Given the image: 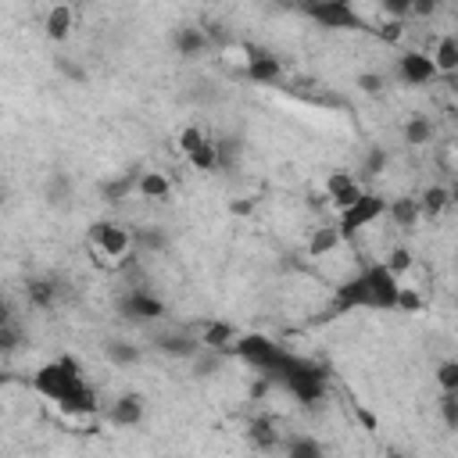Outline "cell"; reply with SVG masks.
Masks as SVG:
<instances>
[{
  "instance_id": "27",
  "label": "cell",
  "mask_w": 458,
  "mask_h": 458,
  "mask_svg": "<svg viewBox=\"0 0 458 458\" xmlns=\"http://www.w3.org/2000/svg\"><path fill=\"white\" fill-rule=\"evenodd\" d=\"M386 215L401 225V229H411L422 215H419V204H415V197H397V200H386Z\"/></svg>"
},
{
  "instance_id": "17",
  "label": "cell",
  "mask_w": 458,
  "mask_h": 458,
  "mask_svg": "<svg viewBox=\"0 0 458 458\" xmlns=\"http://www.w3.org/2000/svg\"><path fill=\"white\" fill-rule=\"evenodd\" d=\"M247 440H250V447H258V451H276V447L283 444V429H276L272 419L258 415V419L247 422Z\"/></svg>"
},
{
  "instance_id": "35",
  "label": "cell",
  "mask_w": 458,
  "mask_h": 458,
  "mask_svg": "<svg viewBox=\"0 0 458 458\" xmlns=\"http://www.w3.org/2000/svg\"><path fill=\"white\" fill-rule=\"evenodd\" d=\"M440 419H444V426L447 429H458V390L454 394H440Z\"/></svg>"
},
{
  "instance_id": "8",
  "label": "cell",
  "mask_w": 458,
  "mask_h": 458,
  "mask_svg": "<svg viewBox=\"0 0 458 458\" xmlns=\"http://www.w3.org/2000/svg\"><path fill=\"white\" fill-rule=\"evenodd\" d=\"M301 11H304L315 25H322V29H347V32L365 29V18H361L358 7L347 4V0H315V4H304Z\"/></svg>"
},
{
  "instance_id": "20",
  "label": "cell",
  "mask_w": 458,
  "mask_h": 458,
  "mask_svg": "<svg viewBox=\"0 0 458 458\" xmlns=\"http://www.w3.org/2000/svg\"><path fill=\"white\" fill-rule=\"evenodd\" d=\"M72 25H75V14H72V7H68V4H57V7H50V11H47V21H43L47 39L64 43V39L72 36Z\"/></svg>"
},
{
  "instance_id": "32",
  "label": "cell",
  "mask_w": 458,
  "mask_h": 458,
  "mask_svg": "<svg viewBox=\"0 0 458 458\" xmlns=\"http://www.w3.org/2000/svg\"><path fill=\"white\" fill-rule=\"evenodd\" d=\"M225 358H229V354H218V351L200 347V351H197L190 361H193V372H197V376H211V372H218V369L225 365Z\"/></svg>"
},
{
  "instance_id": "26",
  "label": "cell",
  "mask_w": 458,
  "mask_h": 458,
  "mask_svg": "<svg viewBox=\"0 0 458 458\" xmlns=\"http://www.w3.org/2000/svg\"><path fill=\"white\" fill-rule=\"evenodd\" d=\"M136 179H140V172H136V168H129V172H122L118 179L104 182V186H100V197H104L107 204H114V200H125L129 193H136Z\"/></svg>"
},
{
  "instance_id": "38",
  "label": "cell",
  "mask_w": 458,
  "mask_h": 458,
  "mask_svg": "<svg viewBox=\"0 0 458 458\" xmlns=\"http://www.w3.org/2000/svg\"><path fill=\"white\" fill-rule=\"evenodd\" d=\"M54 64H57V72H61L64 79H72V82H86V68H82V64H75L72 57H57Z\"/></svg>"
},
{
  "instance_id": "40",
  "label": "cell",
  "mask_w": 458,
  "mask_h": 458,
  "mask_svg": "<svg viewBox=\"0 0 458 458\" xmlns=\"http://www.w3.org/2000/svg\"><path fill=\"white\" fill-rule=\"evenodd\" d=\"M0 204H4V186H0Z\"/></svg>"
},
{
  "instance_id": "2",
  "label": "cell",
  "mask_w": 458,
  "mask_h": 458,
  "mask_svg": "<svg viewBox=\"0 0 458 458\" xmlns=\"http://www.w3.org/2000/svg\"><path fill=\"white\" fill-rule=\"evenodd\" d=\"M32 390L43 394L50 404H57V411H64V415H97L100 411V397H97L93 383L86 379L75 354H57V358L43 361L32 376Z\"/></svg>"
},
{
  "instance_id": "23",
  "label": "cell",
  "mask_w": 458,
  "mask_h": 458,
  "mask_svg": "<svg viewBox=\"0 0 458 458\" xmlns=\"http://www.w3.org/2000/svg\"><path fill=\"white\" fill-rule=\"evenodd\" d=\"M43 197H47L50 208H68L72 204V179H68V172H50V179L43 186Z\"/></svg>"
},
{
  "instance_id": "6",
  "label": "cell",
  "mask_w": 458,
  "mask_h": 458,
  "mask_svg": "<svg viewBox=\"0 0 458 458\" xmlns=\"http://www.w3.org/2000/svg\"><path fill=\"white\" fill-rule=\"evenodd\" d=\"M386 215V197L383 193H372V190H365L354 204H347L344 211H340V218H336V233H340V240H351V236H358L365 225H372V222H379Z\"/></svg>"
},
{
  "instance_id": "12",
  "label": "cell",
  "mask_w": 458,
  "mask_h": 458,
  "mask_svg": "<svg viewBox=\"0 0 458 458\" xmlns=\"http://www.w3.org/2000/svg\"><path fill=\"white\" fill-rule=\"evenodd\" d=\"M150 347L168 358H193L200 351V340L193 329H161V333H150Z\"/></svg>"
},
{
  "instance_id": "34",
  "label": "cell",
  "mask_w": 458,
  "mask_h": 458,
  "mask_svg": "<svg viewBox=\"0 0 458 458\" xmlns=\"http://www.w3.org/2000/svg\"><path fill=\"white\" fill-rule=\"evenodd\" d=\"M437 383H440V394H454L458 390V358H444L437 365Z\"/></svg>"
},
{
  "instance_id": "10",
  "label": "cell",
  "mask_w": 458,
  "mask_h": 458,
  "mask_svg": "<svg viewBox=\"0 0 458 458\" xmlns=\"http://www.w3.org/2000/svg\"><path fill=\"white\" fill-rule=\"evenodd\" d=\"M243 75L258 86H272L283 79V61L268 47H247L243 50Z\"/></svg>"
},
{
  "instance_id": "7",
  "label": "cell",
  "mask_w": 458,
  "mask_h": 458,
  "mask_svg": "<svg viewBox=\"0 0 458 458\" xmlns=\"http://www.w3.org/2000/svg\"><path fill=\"white\" fill-rule=\"evenodd\" d=\"M89 247L100 254V258H111V261H125L132 250V229H125L122 222H111V218H100L89 225Z\"/></svg>"
},
{
  "instance_id": "36",
  "label": "cell",
  "mask_w": 458,
  "mask_h": 458,
  "mask_svg": "<svg viewBox=\"0 0 458 458\" xmlns=\"http://www.w3.org/2000/svg\"><path fill=\"white\" fill-rule=\"evenodd\" d=\"M354 82H358L361 93H372V97H379L386 89V75H379V72H361Z\"/></svg>"
},
{
  "instance_id": "39",
  "label": "cell",
  "mask_w": 458,
  "mask_h": 458,
  "mask_svg": "<svg viewBox=\"0 0 458 458\" xmlns=\"http://www.w3.org/2000/svg\"><path fill=\"white\" fill-rule=\"evenodd\" d=\"M18 315H14V304L7 301V297H0V326H7V322H14Z\"/></svg>"
},
{
  "instance_id": "14",
  "label": "cell",
  "mask_w": 458,
  "mask_h": 458,
  "mask_svg": "<svg viewBox=\"0 0 458 458\" xmlns=\"http://www.w3.org/2000/svg\"><path fill=\"white\" fill-rule=\"evenodd\" d=\"M143 415H147V401H143V394H118L111 404H107V422L111 426H122V429H132V426H140L143 422Z\"/></svg>"
},
{
  "instance_id": "1",
  "label": "cell",
  "mask_w": 458,
  "mask_h": 458,
  "mask_svg": "<svg viewBox=\"0 0 458 458\" xmlns=\"http://www.w3.org/2000/svg\"><path fill=\"white\" fill-rule=\"evenodd\" d=\"M333 315H347V311H415L419 301L408 286H401V279L383 265H361L351 279H344L333 293Z\"/></svg>"
},
{
  "instance_id": "3",
  "label": "cell",
  "mask_w": 458,
  "mask_h": 458,
  "mask_svg": "<svg viewBox=\"0 0 458 458\" xmlns=\"http://www.w3.org/2000/svg\"><path fill=\"white\" fill-rule=\"evenodd\" d=\"M272 383H279L301 408H315V404H322L326 394H329V372H326L318 361H311V358H304V354H293V351H290V358L283 361V369L272 376Z\"/></svg>"
},
{
  "instance_id": "33",
  "label": "cell",
  "mask_w": 458,
  "mask_h": 458,
  "mask_svg": "<svg viewBox=\"0 0 458 458\" xmlns=\"http://www.w3.org/2000/svg\"><path fill=\"white\" fill-rule=\"evenodd\" d=\"M21 344H25V329L18 318L0 326V354H14V351H21Z\"/></svg>"
},
{
  "instance_id": "24",
  "label": "cell",
  "mask_w": 458,
  "mask_h": 458,
  "mask_svg": "<svg viewBox=\"0 0 458 458\" xmlns=\"http://www.w3.org/2000/svg\"><path fill=\"white\" fill-rule=\"evenodd\" d=\"M415 204H419V215L422 218H437L440 211L451 208V190L447 186H429V190H422V197Z\"/></svg>"
},
{
  "instance_id": "5",
  "label": "cell",
  "mask_w": 458,
  "mask_h": 458,
  "mask_svg": "<svg viewBox=\"0 0 458 458\" xmlns=\"http://www.w3.org/2000/svg\"><path fill=\"white\" fill-rule=\"evenodd\" d=\"M114 308H118V315H122L125 322H132V326H154V322H161L165 311H168L165 301H161L150 286H143V283L125 286V290L118 293Z\"/></svg>"
},
{
  "instance_id": "30",
  "label": "cell",
  "mask_w": 458,
  "mask_h": 458,
  "mask_svg": "<svg viewBox=\"0 0 458 458\" xmlns=\"http://www.w3.org/2000/svg\"><path fill=\"white\" fill-rule=\"evenodd\" d=\"M168 247V233L161 229V225H147V229H140V233H132V250L136 254H143V250H165Z\"/></svg>"
},
{
  "instance_id": "31",
  "label": "cell",
  "mask_w": 458,
  "mask_h": 458,
  "mask_svg": "<svg viewBox=\"0 0 458 458\" xmlns=\"http://www.w3.org/2000/svg\"><path fill=\"white\" fill-rule=\"evenodd\" d=\"M340 243H344L340 233H336L333 225H322V229L311 233V240H308V254H311V258H322V254H329V250L340 247Z\"/></svg>"
},
{
  "instance_id": "11",
  "label": "cell",
  "mask_w": 458,
  "mask_h": 458,
  "mask_svg": "<svg viewBox=\"0 0 458 458\" xmlns=\"http://www.w3.org/2000/svg\"><path fill=\"white\" fill-rule=\"evenodd\" d=\"M397 79L404 86H429L437 79V68L429 61V50H401L397 54Z\"/></svg>"
},
{
  "instance_id": "4",
  "label": "cell",
  "mask_w": 458,
  "mask_h": 458,
  "mask_svg": "<svg viewBox=\"0 0 458 458\" xmlns=\"http://www.w3.org/2000/svg\"><path fill=\"white\" fill-rule=\"evenodd\" d=\"M229 354L240 358V361H247L250 369H258L265 379H272L283 369V361L290 358V347H283L279 340H272L265 333H240Z\"/></svg>"
},
{
  "instance_id": "15",
  "label": "cell",
  "mask_w": 458,
  "mask_h": 458,
  "mask_svg": "<svg viewBox=\"0 0 458 458\" xmlns=\"http://www.w3.org/2000/svg\"><path fill=\"white\" fill-rule=\"evenodd\" d=\"M236 336H240V329L229 326V322H222V318H204V322L197 326V340H200V347L218 351V354H229L233 344H236Z\"/></svg>"
},
{
  "instance_id": "29",
  "label": "cell",
  "mask_w": 458,
  "mask_h": 458,
  "mask_svg": "<svg viewBox=\"0 0 458 458\" xmlns=\"http://www.w3.org/2000/svg\"><path fill=\"white\" fill-rule=\"evenodd\" d=\"M386 150L383 147H369L365 154H361V165H358V182L365 186V179H376V175H383L386 172Z\"/></svg>"
},
{
  "instance_id": "19",
  "label": "cell",
  "mask_w": 458,
  "mask_h": 458,
  "mask_svg": "<svg viewBox=\"0 0 458 458\" xmlns=\"http://www.w3.org/2000/svg\"><path fill=\"white\" fill-rule=\"evenodd\" d=\"M57 297H61L57 279L36 276V279H29V283H25V301H29L32 308H54V304H57Z\"/></svg>"
},
{
  "instance_id": "28",
  "label": "cell",
  "mask_w": 458,
  "mask_h": 458,
  "mask_svg": "<svg viewBox=\"0 0 458 458\" xmlns=\"http://www.w3.org/2000/svg\"><path fill=\"white\" fill-rule=\"evenodd\" d=\"M104 354H107V361H114V365H136V361L143 358V347L132 344V340H107V344H104Z\"/></svg>"
},
{
  "instance_id": "13",
  "label": "cell",
  "mask_w": 458,
  "mask_h": 458,
  "mask_svg": "<svg viewBox=\"0 0 458 458\" xmlns=\"http://www.w3.org/2000/svg\"><path fill=\"white\" fill-rule=\"evenodd\" d=\"M361 193H365V186L358 182V175H354V172L333 168V172L326 175V200H333V208H336V211H344L347 204H354Z\"/></svg>"
},
{
  "instance_id": "9",
  "label": "cell",
  "mask_w": 458,
  "mask_h": 458,
  "mask_svg": "<svg viewBox=\"0 0 458 458\" xmlns=\"http://www.w3.org/2000/svg\"><path fill=\"white\" fill-rule=\"evenodd\" d=\"M179 150H182V157H186L197 172H215V168H218L215 140H211L200 125H186V129L179 132Z\"/></svg>"
},
{
  "instance_id": "16",
  "label": "cell",
  "mask_w": 458,
  "mask_h": 458,
  "mask_svg": "<svg viewBox=\"0 0 458 458\" xmlns=\"http://www.w3.org/2000/svg\"><path fill=\"white\" fill-rule=\"evenodd\" d=\"M172 47H175L179 57H200L211 47V39H208L204 25H179L172 32Z\"/></svg>"
},
{
  "instance_id": "37",
  "label": "cell",
  "mask_w": 458,
  "mask_h": 458,
  "mask_svg": "<svg viewBox=\"0 0 458 458\" xmlns=\"http://www.w3.org/2000/svg\"><path fill=\"white\" fill-rule=\"evenodd\" d=\"M383 265L401 279V272H408V268H411V250H408V247H394V250H390V258H386Z\"/></svg>"
},
{
  "instance_id": "21",
  "label": "cell",
  "mask_w": 458,
  "mask_h": 458,
  "mask_svg": "<svg viewBox=\"0 0 458 458\" xmlns=\"http://www.w3.org/2000/svg\"><path fill=\"white\" fill-rule=\"evenodd\" d=\"M433 136H437V125H433L429 114H411V118L401 125V140H404L408 147H426V143H433Z\"/></svg>"
},
{
  "instance_id": "25",
  "label": "cell",
  "mask_w": 458,
  "mask_h": 458,
  "mask_svg": "<svg viewBox=\"0 0 458 458\" xmlns=\"http://www.w3.org/2000/svg\"><path fill=\"white\" fill-rule=\"evenodd\" d=\"M136 193L147 197V200H165V197L172 193V182H168V175H161V172H140Z\"/></svg>"
},
{
  "instance_id": "18",
  "label": "cell",
  "mask_w": 458,
  "mask_h": 458,
  "mask_svg": "<svg viewBox=\"0 0 458 458\" xmlns=\"http://www.w3.org/2000/svg\"><path fill=\"white\" fill-rule=\"evenodd\" d=\"M283 458H326V444L311 433H290L283 437Z\"/></svg>"
},
{
  "instance_id": "22",
  "label": "cell",
  "mask_w": 458,
  "mask_h": 458,
  "mask_svg": "<svg viewBox=\"0 0 458 458\" xmlns=\"http://www.w3.org/2000/svg\"><path fill=\"white\" fill-rule=\"evenodd\" d=\"M429 61H433V68H437V75H451L454 68H458V36H440L437 39V50L429 54Z\"/></svg>"
}]
</instances>
